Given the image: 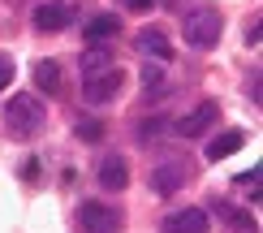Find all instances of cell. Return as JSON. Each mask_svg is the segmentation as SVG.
Returning a JSON list of instances; mask_svg holds the SVG:
<instances>
[{
    "label": "cell",
    "instance_id": "obj_8",
    "mask_svg": "<svg viewBox=\"0 0 263 233\" xmlns=\"http://www.w3.org/2000/svg\"><path fill=\"white\" fill-rule=\"evenodd\" d=\"M164 233H207V212L199 207H181L164 220Z\"/></svg>",
    "mask_w": 263,
    "mask_h": 233
},
{
    "label": "cell",
    "instance_id": "obj_11",
    "mask_svg": "<svg viewBox=\"0 0 263 233\" xmlns=\"http://www.w3.org/2000/svg\"><path fill=\"white\" fill-rule=\"evenodd\" d=\"M35 86H39L43 95H57V91H61V65L43 57V61L35 65Z\"/></svg>",
    "mask_w": 263,
    "mask_h": 233
},
{
    "label": "cell",
    "instance_id": "obj_5",
    "mask_svg": "<svg viewBox=\"0 0 263 233\" xmlns=\"http://www.w3.org/2000/svg\"><path fill=\"white\" fill-rule=\"evenodd\" d=\"M212 126H216V104H199L194 113H185L173 130H177L181 138H199V134H207Z\"/></svg>",
    "mask_w": 263,
    "mask_h": 233
},
{
    "label": "cell",
    "instance_id": "obj_9",
    "mask_svg": "<svg viewBox=\"0 0 263 233\" xmlns=\"http://www.w3.org/2000/svg\"><path fill=\"white\" fill-rule=\"evenodd\" d=\"M100 186H104V190H125V186H129V169H125L121 155H112V160L100 164Z\"/></svg>",
    "mask_w": 263,
    "mask_h": 233
},
{
    "label": "cell",
    "instance_id": "obj_7",
    "mask_svg": "<svg viewBox=\"0 0 263 233\" xmlns=\"http://www.w3.org/2000/svg\"><path fill=\"white\" fill-rule=\"evenodd\" d=\"M35 26L39 30H65V26H73V5H57V0L39 5L35 9Z\"/></svg>",
    "mask_w": 263,
    "mask_h": 233
},
{
    "label": "cell",
    "instance_id": "obj_16",
    "mask_svg": "<svg viewBox=\"0 0 263 233\" xmlns=\"http://www.w3.org/2000/svg\"><path fill=\"white\" fill-rule=\"evenodd\" d=\"M160 130H164V121H160V117H151V121H142V126H138V138L147 142V138H156Z\"/></svg>",
    "mask_w": 263,
    "mask_h": 233
},
{
    "label": "cell",
    "instance_id": "obj_13",
    "mask_svg": "<svg viewBox=\"0 0 263 233\" xmlns=\"http://www.w3.org/2000/svg\"><path fill=\"white\" fill-rule=\"evenodd\" d=\"M138 48L147 52V57H156V61H173V48H168V39H164L160 30H142V35H138Z\"/></svg>",
    "mask_w": 263,
    "mask_h": 233
},
{
    "label": "cell",
    "instance_id": "obj_14",
    "mask_svg": "<svg viewBox=\"0 0 263 233\" xmlns=\"http://www.w3.org/2000/svg\"><path fill=\"white\" fill-rule=\"evenodd\" d=\"M73 134H78L82 142H100V138H104V126H100V121H78Z\"/></svg>",
    "mask_w": 263,
    "mask_h": 233
},
{
    "label": "cell",
    "instance_id": "obj_19",
    "mask_svg": "<svg viewBox=\"0 0 263 233\" xmlns=\"http://www.w3.org/2000/svg\"><path fill=\"white\" fill-rule=\"evenodd\" d=\"M35 164H39V160H26V164H22V177H26V182H35V173H39Z\"/></svg>",
    "mask_w": 263,
    "mask_h": 233
},
{
    "label": "cell",
    "instance_id": "obj_15",
    "mask_svg": "<svg viewBox=\"0 0 263 233\" xmlns=\"http://www.w3.org/2000/svg\"><path fill=\"white\" fill-rule=\"evenodd\" d=\"M108 65H112V61H108L100 48H91V52L82 57V74H100V69H108Z\"/></svg>",
    "mask_w": 263,
    "mask_h": 233
},
{
    "label": "cell",
    "instance_id": "obj_3",
    "mask_svg": "<svg viewBox=\"0 0 263 233\" xmlns=\"http://www.w3.org/2000/svg\"><path fill=\"white\" fill-rule=\"evenodd\" d=\"M78 220H82V233H121V212L100 203V199H86L78 207Z\"/></svg>",
    "mask_w": 263,
    "mask_h": 233
},
{
    "label": "cell",
    "instance_id": "obj_4",
    "mask_svg": "<svg viewBox=\"0 0 263 233\" xmlns=\"http://www.w3.org/2000/svg\"><path fill=\"white\" fill-rule=\"evenodd\" d=\"M82 95H86V104H108V99H117L121 95V69H100V74H86L82 78Z\"/></svg>",
    "mask_w": 263,
    "mask_h": 233
},
{
    "label": "cell",
    "instance_id": "obj_12",
    "mask_svg": "<svg viewBox=\"0 0 263 233\" xmlns=\"http://www.w3.org/2000/svg\"><path fill=\"white\" fill-rule=\"evenodd\" d=\"M117 30H121V22L112 13H100L91 17V26H86V43H104V39H117Z\"/></svg>",
    "mask_w": 263,
    "mask_h": 233
},
{
    "label": "cell",
    "instance_id": "obj_1",
    "mask_svg": "<svg viewBox=\"0 0 263 233\" xmlns=\"http://www.w3.org/2000/svg\"><path fill=\"white\" fill-rule=\"evenodd\" d=\"M39 126H43V104H39V95H13V99H9V108H5V130H9V138L26 142Z\"/></svg>",
    "mask_w": 263,
    "mask_h": 233
},
{
    "label": "cell",
    "instance_id": "obj_10",
    "mask_svg": "<svg viewBox=\"0 0 263 233\" xmlns=\"http://www.w3.org/2000/svg\"><path fill=\"white\" fill-rule=\"evenodd\" d=\"M242 142H246L242 130H224V134H216L212 142H207V160H224V155L242 151Z\"/></svg>",
    "mask_w": 263,
    "mask_h": 233
},
{
    "label": "cell",
    "instance_id": "obj_18",
    "mask_svg": "<svg viewBox=\"0 0 263 233\" xmlns=\"http://www.w3.org/2000/svg\"><path fill=\"white\" fill-rule=\"evenodd\" d=\"M125 5H129V9H134V13H147V9H151V5H156V0H125Z\"/></svg>",
    "mask_w": 263,
    "mask_h": 233
},
{
    "label": "cell",
    "instance_id": "obj_2",
    "mask_svg": "<svg viewBox=\"0 0 263 233\" xmlns=\"http://www.w3.org/2000/svg\"><path fill=\"white\" fill-rule=\"evenodd\" d=\"M220 9L216 5H199V9H190L185 13V22H181V35H185V43L190 48H212L216 39H220Z\"/></svg>",
    "mask_w": 263,
    "mask_h": 233
},
{
    "label": "cell",
    "instance_id": "obj_17",
    "mask_svg": "<svg viewBox=\"0 0 263 233\" xmlns=\"http://www.w3.org/2000/svg\"><path fill=\"white\" fill-rule=\"evenodd\" d=\"M9 82H13V61H9V57H0V91H5Z\"/></svg>",
    "mask_w": 263,
    "mask_h": 233
},
{
    "label": "cell",
    "instance_id": "obj_6",
    "mask_svg": "<svg viewBox=\"0 0 263 233\" xmlns=\"http://www.w3.org/2000/svg\"><path fill=\"white\" fill-rule=\"evenodd\" d=\"M181 186H185V169L177 160H164V164L151 169V190L156 194H173V190H181Z\"/></svg>",
    "mask_w": 263,
    "mask_h": 233
}]
</instances>
